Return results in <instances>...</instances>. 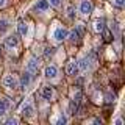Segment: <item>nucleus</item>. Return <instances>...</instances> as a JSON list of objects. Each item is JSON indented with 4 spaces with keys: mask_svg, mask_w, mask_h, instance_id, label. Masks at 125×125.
I'll use <instances>...</instances> for the list:
<instances>
[{
    "mask_svg": "<svg viewBox=\"0 0 125 125\" xmlns=\"http://www.w3.org/2000/svg\"><path fill=\"white\" fill-rule=\"evenodd\" d=\"M81 36H83V27H77V28H73L70 33L67 34V38H69V41L72 42V44H78L80 42V39H81Z\"/></svg>",
    "mask_w": 125,
    "mask_h": 125,
    "instance_id": "f257e3e1",
    "label": "nucleus"
},
{
    "mask_svg": "<svg viewBox=\"0 0 125 125\" xmlns=\"http://www.w3.org/2000/svg\"><path fill=\"white\" fill-rule=\"evenodd\" d=\"M42 97H44V100H52L53 99V88L52 86H44V88H42Z\"/></svg>",
    "mask_w": 125,
    "mask_h": 125,
    "instance_id": "f8f14e48",
    "label": "nucleus"
},
{
    "mask_svg": "<svg viewBox=\"0 0 125 125\" xmlns=\"http://www.w3.org/2000/svg\"><path fill=\"white\" fill-rule=\"evenodd\" d=\"M56 73H58V67H56V66H53V64L47 66L45 70H44V75L47 78H55V77H56Z\"/></svg>",
    "mask_w": 125,
    "mask_h": 125,
    "instance_id": "9b49d317",
    "label": "nucleus"
},
{
    "mask_svg": "<svg viewBox=\"0 0 125 125\" xmlns=\"http://www.w3.org/2000/svg\"><path fill=\"white\" fill-rule=\"evenodd\" d=\"M49 3L55 8H60L61 6V0H49Z\"/></svg>",
    "mask_w": 125,
    "mask_h": 125,
    "instance_id": "4be33fe9",
    "label": "nucleus"
},
{
    "mask_svg": "<svg viewBox=\"0 0 125 125\" xmlns=\"http://www.w3.org/2000/svg\"><path fill=\"white\" fill-rule=\"evenodd\" d=\"M2 83L8 89H16V88H17V84H19V80L13 75V73H8V75L3 77V81H2Z\"/></svg>",
    "mask_w": 125,
    "mask_h": 125,
    "instance_id": "f03ea898",
    "label": "nucleus"
},
{
    "mask_svg": "<svg viewBox=\"0 0 125 125\" xmlns=\"http://www.w3.org/2000/svg\"><path fill=\"white\" fill-rule=\"evenodd\" d=\"M5 3H6V0H0V8L5 6Z\"/></svg>",
    "mask_w": 125,
    "mask_h": 125,
    "instance_id": "a878e982",
    "label": "nucleus"
},
{
    "mask_svg": "<svg viewBox=\"0 0 125 125\" xmlns=\"http://www.w3.org/2000/svg\"><path fill=\"white\" fill-rule=\"evenodd\" d=\"M22 114L25 116V117H31L34 114V106H33V103H30V102H27V103H23V106H22Z\"/></svg>",
    "mask_w": 125,
    "mask_h": 125,
    "instance_id": "6e6552de",
    "label": "nucleus"
},
{
    "mask_svg": "<svg viewBox=\"0 0 125 125\" xmlns=\"http://www.w3.org/2000/svg\"><path fill=\"white\" fill-rule=\"evenodd\" d=\"M92 3L89 2V0H83L81 2V5H80V11H81V14H84V16H89L92 13Z\"/></svg>",
    "mask_w": 125,
    "mask_h": 125,
    "instance_id": "423d86ee",
    "label": "nucleus"
},
{
    "mask_svg": "<svg viewBox=\"0 0 125 125\" xmlns=\"http://www.w3.org/2000/svg\"><path fill=\"white\" fill-rule=\"evenodd\" d=\"M67 34H69V31L64 28V27H60V28H56L55 30V39H56L58 42H61V41H64L66 38H67Z\"/></svg>",
    "mask_w": 125,
    "mask_h": 125,
    "instance_id": "39448f33",
    "label": "nucleus"
},
{
    "mask_svg": "<svg viewBox=\"0 0 125 125\" xmlns=\"http://www.w3.org/2000/svg\"><path fill=\"white\" fill-rule=\"evenodd\" d=\"M17 31H19L21 36H25V34H27V23H25L23 19H19V22H17Z\"/></svg>",
    "mask_w": 125,
    "mask_h": 125,
    "instance_id": "ddd939ff",
    "label": "nucleus"
},
{
    "mask_svg": "<svg viewBox=\"0 0 125 125\" xmlns=\"http://www.w3.org/2000/svg\"><path fill=\"white\" fill-rule=\"evenodd\" d=\"M49 6H50L49 0H39L38 5H36V10L38 11H47V10H49Z\"/></svg>",
    "mask_w": 125,
    "mask_h": 125,
    "instance_id": "2eb2a0df",
    "label": "nucleus"
},
{
    "mask_svg": "<svg viewBox=\"0 0 125 125\" xmlns=\"http://www.w3.org/2000/svg\"><path fill=\"white\" fill-rule=\"evenodd\" d=\"M10 30V21L8 19H0V34L6 33Z\"/></svg>",
    "mask_w": 125,
    "mask_h": 125,
    "instance_id": "4468645a",
    "label": "nucleus"
},
{
    "mask_svg": "<svg viewBox=\"0 0 125 125\" xmlns=\"http://www.w3.org/2000/svg\"><path fill=\"white\" fill-rule=\"evenodd\" d=\"M122 124H124L122 119H117V120H116V125H122Z\"/></svg>",
    "mask_w": 125,
    "mask_h": 125,
    "instance_id": "bb28decb",
    "label": "nucleus"
},
{
    "mask_svg": "<svg viewBox=\"0 0 125 125\" xmlns=\"http://www.w3.org/2000/svg\"><path fill=\"white\" fill-rule=\"evenodd\" d=\"M27 70H28L30 73H38L39 70V61L36 58H30L28 62H27Z\"/></svg>",
    "mask_w": 125,
    "mask_h": 125,
    "instance_id": "20e7f679",
    "label": "nucleus"
},
{
    "mask_svg": "<svg viewBox=\"0 0 125 125\" xmlns=\"http://www.w3.org/2000/svg\"><path fill=\"white\" fill-rule=\"evenodd\" d=\"M66 122H67L66 116H64V114H61V116H60V119H58V125H61V124H66Z\"/></svg>",
    "mask_w": 125,
    "mask_h": 125,
    "instance_id": "393cba45",
    "label": "nucleus"
},
{
    "mask_svg": "<svg viewBox=\"0 0 125 125\" xmlns=\"http://www.w3.org/2000/svg\"><path fill=\"white\" fill-rule=\"evenodd\" d=\"M66 72H67V75H70V77L78 75V64H77V61H70L67 64V67H66Z\"/></svg>",
    "mask_w": 125,
    "mask_h": 125,
    "instance_id": "1a4fd4ad",
    "label": "nucleus"
},
{
    "mask_svg": "<svg viewBox=\"0 0 125 125\" xmlns=\"http://www.w3.org/2000/svg\"><path fill=\"white\" fill-rule=\"evenodd\" d=\"M113 3H114V6H117V8H124L125 0H113Z\"/></svg>",
    "mask_w": 125,
    "mask_h": 125,
    "instance_id": "412c9836",
    "label": "nucleus"
},
{
    "mask_svg": "<svg viewBox=\"0 0 125 125\" xmlns=\"http://www.w3.org/2000/svg\"><path fill=\"white\" fill-rule=\"evenodd\" d=\"M67 16H69L70 19L75 17V8H73V6H69V8H67Z\"/></svg>",
    "mask_w": 125,
    "mask_h": 125,
    "instance_id": "aec40b11",
    "label": "nucleus"
},
{
    "mask_svg": "<svg viewBox=\"0 0 125 125\" xmlns=\"http://www.w3.org/2000/svg\"><path fill=\"white\" fill-rule=\"evenodd\" d=\"M94 30L99 31V33H102V31L105 30V21H95V22H94Z\"/></svg>",
    "mask_w": 125,
    "mask_h": 125,
    "instance_id": "dca6fc26",
    "label": "nucleus"
},
{
    "mask_svg": "<svg viewBox=\"0 0 125 125\" xmlns=\"http://www.w3.org/2000/svg\"><path fill=\"white\" fill-rule=\"evenodd\" d=\"M17 122H19V120L16 119V117H11V119H8V120H6V125H16Z\"/></svg>",
    "mask_w": 125,
    "mask_h": 125,
    "instance_id": "5701e85b",
    "label": "nucleus"
},
{
    "mask_svg": "<svg viewBox=\"0 0 125 125\" xmlns=\"http://www.w3.org/2000/svg\"><path fill=\"white\" fill-rule=\"evenodd\" d=\"M6 109H8V102L6 100H0V117L3 114H6Z\"/></svg>",
    "mask_w": 125,
    "mask_h": 125,
    "instance_id": "f3484780",
    "label": "nucleus"
},
{
    "mask_svg": "<svg viewBox=\"0 0 125 125\" xmlns=\"http://www.w3.org/2000/svg\"><path fill=\"white\" fill-rule=\"evenodd\" d=\"M31 77H33V73H30L28 70H27V72L21 77V80H19V84H21V89H22V91H25V89L30 86V83H31Z\"/></svg>",
    "mask_w": 125,
    "mask_h": 125,
    "instance_id": "7ed1b4c3",
    "label": "nucleus"
},
{
    "mask_svg": "<svg viewBox=\"0 0 125 125\" xmlns=\"http://www.w3.org/2000/svg\"><path fill=\"white\" fill-rule=\"evenodd\" d=\"M17 44H19L17 34H10V36L5 39V47H6V49H14Z\"/></svg>",
    "mask_w": 125,
    "mask_h": 125,
    "instance_id": "0eeeda50",
    "label": "nucleus"
},
{
    "mask_svg": "<svg viewBox=\"0 0 125 125\" xmlns=\"http://www.w3.org/2000/svg\"><path fill=\"white\" fill-rule=\"evenodd\" d=\"M77 64H78V70H81V72H88V70L91 69V60H89V58H83V60H80Z\"/></svg>",
    "mask_w": 125,
    "mask_h": 125,
    "instance_id": "9d476101",
    "label": "nucleus"
},
{
    "mask_svg": "<svg viewBox=\"0 0 125 125\" xmlns=\"http://www.w3.org/2000/svg\"><path fill=\"white\" fill-rule=\"evenodd\" d=\"M53 47H47V49H45V56H52V55H53Z\"/></svg>",
    "mask_w": 125,
    "mask_h": 125,
    "instance_id": "b1692460",
    "label": "nucleus"
},
{
    "mask_svg": "<svg viewBox=\"0 0 125 125\" xmlns=\"http://www.w3.org/2000/svg\"><path fill=\"white\" fill-rule=\"evenodd\" d=\"M0 53H2V47H0Z\"/></svg>",
    "mask_w": 125,
    "mask_h": 125,
    "instance_id": "cd10ccee",
    "label": "nucleus"
},
{
    "mask_svg": "<svg viewBox=\"0 0 125 125\" xmlns=\"http://www.w3.org/2000/svg\"><path fill=\"white\" fill-rule=\"evenodd\" d=\"M103 39H105V42H111L113 41V38H111V33H109L108 30H103Z\"/></svg>",
    "mask_w": 125,
    "mask_h": 125,
    "instance_id": "6ab92c4d",
    "label": "nucleus"
},
{
    "mask_svg": "<svg viewBox=\"0 0 125 125\" xmlns=\"http://www.w3.org/2000/svg\"><path fill=\"white\" fill-rule=\"evenodd\" d=\"M105 102H106V103H113V102H114V94H113V92H106V94H105Z\"/></svg>",
    "mask_w": 125,
    "mask_h": 125,
    "instance_id": "a211bd4d",
    "label": "nucleus"
}]
</instances>
